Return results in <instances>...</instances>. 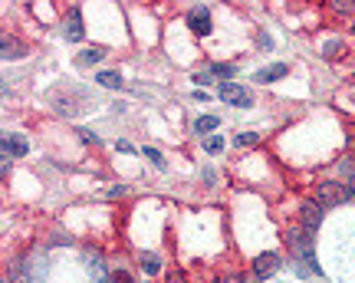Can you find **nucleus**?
<instances>
[{
  "instance_id": "1",
  "label": "nucleus",
  "mask_w": 355,
  "mask_h": 283,
  "mask_svg": "<svg viewBox=\"0 0 355 283\" xmlns=\"http://www.w3.org/2000/svg\"><path fill=\"white\" fill-rule=\"evenodd\" d=\"M290 250H293V257H296V264H300L306 273H319V260H316V247H313V234L293 231L290 234Z\"/></svg>"
},
{
  "instance_id": "2",
  "label": "nucleus",
  "mask_w": 355,
  "mask_h": 283,
  "mask_svg": "<svg viewBox=\"0 0 355 283\" xmlns=\"http://www.w3.org/2000/svg\"><path fill=\"white\" fill-rule=\"evenodd\" d=\"M352 194H349V188L345 185H339V181H322L316 188V205L319 207H339L345 205Z\"/></svg>"
},
{
  "instance_id": "3",
  "label": "nucleus",
  "mask_w": 355,
  "mask_h": 283,
  "mask_svg": "<svg viewBox=\"0 0 355 283\" xmlns=\"http://www.w3.org/2000/svg\"><path fill=\"white\" fill-rule=\"evenodd\" d=\"M86 271H89V280L92 283H112L109 277V267H105V260L96 247H86Z\"/></svg>"
},
{
  "instance_id": "4",
  "label": "nucleus",
  "mask_w": 355,
  "mask_h": 283,
  "mask_svg": "<svg viewBox=\"0 0 355 283\" xmlns=\"http://www.w3.org/2000/svg\"><path fill=\"white\" fill-rule=\"evenodd\" d=\"M322 211H326V207H319L316 201H303V205H300V224H303L306 234L319 231V224H322Z\"/></svg>"
},
{
  "instance_id": "5",
  "label": "nucleus",
  "mask_w": 355,
  "mask_h": 283,
  "mask_svg": "<svg viewBox=\"0 0 355 283\" xmlns=\"http://www.w3.org/2000/svg\"><path fill=\"white\" fill-rule=\"evenodd\" d=\"M217 96L230 105H250V92L241 83H217Z\"/></svg>"
},
{
  "instance_id": "6",
  "label": "nucleus",
  "mask_w": 355,
  "mask_h": 283,
  "mask_svg": "<svg viewBox=\"0 0 355 283\" xmlns=\"http://www.w3.org/2000/svg\"><path fill=\"white\" fill-rule=\"evenodd\" d=\"M277 271H279V257H277V254H270V250H266V254H257V257H254V273L260 277V280L273 277Z\"/></svg>"
},
{
  "instance_id": "7",
  "label": "nucleus",
  "mask_w": 355,
  "mask_h": 283,
  "mask_svg": "<svg viewBox=\"0 0 355 283\" xmlns=\"http://www.w3.org/2000/svg\"><path fill=\"white\" fill-rule=\"evenodd\" d=\"M188 26L198 37H207V33H211V13H207V7H194V10L188 13Z\"/></svg>"
},
{
  "instance_id": "8",
  "label": "nucleus",
  "mask_w": 355,
  "mask_h": 283,
  "mask_svg": "<svg viewBox=\"0 0 355 283\" xmlns=\"http://www.w3.org/2000/svg\"><path fill=\"white\" fill-rule=\"evenodd\" d=\"M0 50H3V60H24L26 56V46L17 37H10V33L0 40Z\"/></svg>"
},
{
  "instance_id": "9",
  "label": "nucleus",
  "mask_w": 355,
  "mask_h": 283,
  "mask_svg": "<svg viewBox=\"0 0 355 283\" xmlns=\"http://www.w3.org/2000/svg\"><path fill=\"white\" fill-rule=\"evenodd\" d=\"M66 40H83V13H79V7H69V13H66Z\"/></svg>"
},
{
  "instance_id": "10",
  "label": "nucleus",
  "mask_w": 355,
  "mask_h": 283,
  "mask_svg": "<svg viewBox=\"0 0 355 283\" xmlns=\"http://www.w3.org/2000/svg\"><path fill=\"white\" fill-rule=\"evenodd\" d=\"M286 76V63H273V66H263L254 73V83H273V79H283Z\"/></svg>"
},
{
  "instance_id": "11",
  "label": "nucleus",
  "mask_w": 355,
  "mask_h": 283,
  "mask_svg": "<svg viewBox=\"0 0 355 283\" xmlns=\"http://www.w3.org/2000/svg\"><path fill=\"white\" fill-rule=\"evenodd\" d=\"M220 129V119L217 116H198L194 119V135H211Z\"/></svg>"
},
{
  "instance_id": "12",
  "label": "nucleus",
  "mask_w": 355,
  "mask_h": 283,
  "mask_svg": "<svg viewBox=\"0 0 355 283\" xmlns=\"http://www.w3.org/2000/svg\"><path fill=\"white\" fill-rule=\"evenodd\" d=\"M3 148L10 155H17V158H24L26 155V142L20 139V135H3Z\"/></svg>"
},
{
  "instance_id": "13",
  "label": "nucleus",
  "mask_w": 355,
  "mask_h": 283,
  "mask_svg": "<svg viewBox=\"0 0 355 283\" xmlns=\"http://www.w3.org/2000/svg\"><path fill=\"white\" fill-rule=\"evenodd\" d=\"M102 56H105V53H102L99 46H89V50L79 53V63H83V66H96V63L102 60Z\"/></svg>"
},
{
  "instance_id": "14",
  "label": "nucleus",
  "mask_w": 355,
  "mask_h": 283,
  "mask_svg": "<svg viewBox=\"0 0 355 283\" xmlns=\"http://www.w3.org/2000/svg\"><path fill=\"white\" fill-rule=\"evenodd\" d=\"M99 86H105V89H119V86H122V76L112 73V69H105V73H99Z\"/></svg>"
},
{
  "instance_id": "15",
  "label": "nucleus",
  "mask_w": 355,
  "mask_h": 283,
  "mask_svg": "<svg viewBox=\"0 0 355 283\" xmlns=\"http://www.w3.org/2000/svg\"><path fill=\"white\" fill-rule=\"evenodd\" d=\"M141 267H145V273H158L162 271V260L155 257L152 250H145V254H141Z\"/></svg>"
},
{
  "instance_id": "16",
  "label": "nucleus",
  "mask_w": 355,
  "mask_h": 283,
  "mask_svg": "<svg viewBox=\"0 0 355 283\" xmlns=\"http://www.w3.org/2000/svg\"><path fill=\"white\" fill-rule=\"evenodd\" d=\"M343 171H345V188H349V194H355V162L352 158L343 165Z\"/></svg>"
},
{
  "instance_id": "17",
  "label": "nucleus",
  "mask_w": 355,
  "mask_h": 283,
  "mask_svg": "<svg viewBox=\"0 0 355 283\" xmlns=\"http://www.w3.org/2000/svg\"><path fill=\"white\" fill-rule=\"evenodd\" d=\"M204 148H207V152H220V148H224V139H220V135H211V139H204Z\"/></svg>"
},
{
  "instance_id": "18",
  "label": "nucleus",
  "mask_w": 355,
  "mask_h": 283,
  "mask_svg": "<svg viewBox=\"0 0 355 283\" xmlns=\"http://www.w3.org/2000/svg\"><path fill=\"white\" fill-rule=\"evenodd\" d=\"M254 142H257V132H241V135H237V145H241V148L254 145Z\"/></svg>"
},
{
  "instance_id": "19",
  "label": "nucleus",
  "mask_w": 355,
  "mask_h": 283,
  "mask_svg": "<svg viewBox=\"0 0 355 283\" xmlns=\"http://www.w3.org/2000/svg\"><path fill=\"white\" fill-rule=\"evenodd\" d=\"M112 283H135V280H132V273H128V271H115Z\"/></svg>"
},
{
  "instance_id": "20",
  "label": "nucleus",
  "mask_w": 355,
  "mask_h": 283,
  "mask_svg": "<svg viewBox=\"0 0 355 283\" xmlns=\"http://www.w3.org/2000/svg\"><path fill=\"white\" fill-rule=\"evenodd\" d=\"M145 155H148V158H152V162H155L158 168H165V162H162V155L155 152V148H145Z\"/></svg>"
},
{
  "instance_id": "21",
  "label": "nucleus",
  "mask_w": 355,
  "mask_h": 283,
  "mask_svg": "<svg viewBox=\"0 0 355 283\" xmlns=\"http://www.w3.org/2000/svg\"><path fill=\"white\" fill-rule=\"evenodd\" d=\"M165 283H184V273H181V271H171V273H168V280Z\"/></svg>"
},
{
  "instance_id": "22",
  "label": "nucleus",
  "mask_w": 355,
  "mask_h": 283,
  "mask_svg": "<svg viewBox=\"0 0 355 283\" xmlns=\"http://www.w3.org/2000/svg\"><path fill=\"white\" fill-rule=\"evenodd\" d=\"M214 283H243V277H234V273H230V277H217Z\"/></svg>"
}]
</instances>
